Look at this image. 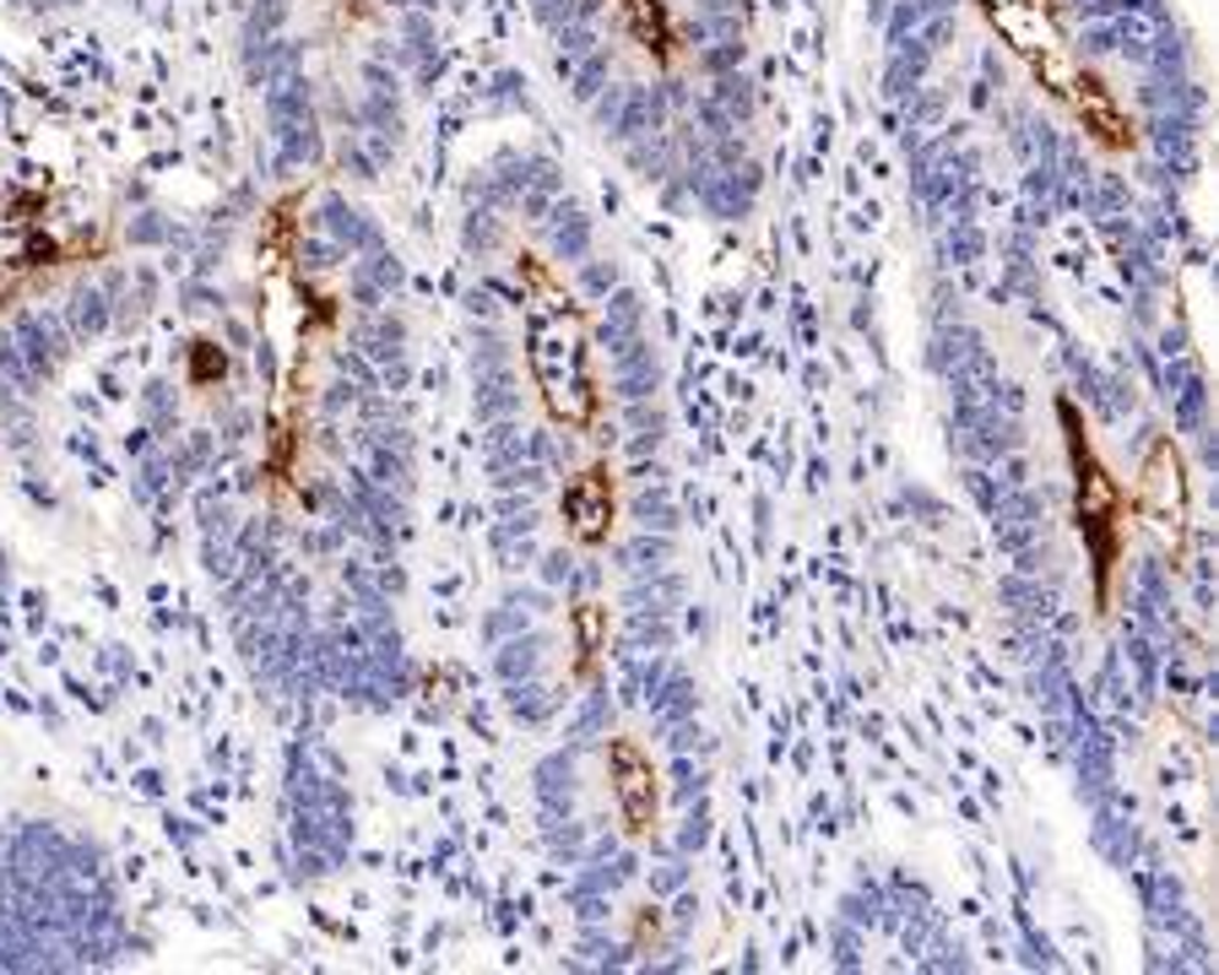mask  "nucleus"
<instances>
[{"instance_id":"nucleus-1","label":"nucleus","mask_w":1219,"mask_h":975,"mask_svg":"<svg viewBox=\"0 0 1219 975\" xmlns=\"http://www.w3.org/2000/svg\"><path fill=\"white\" fill-rule=\"evenodd\" d=\"M521 304H526V369L531 385L548 407L553 423L564 429H597L602 418V390L591 369V331L580 304L537 267L531 256L521 261Z\"/></svg>"},{"instance_id":"nucleus-2","label":"nucleus","mask_w":1219,"mask_h":975,"mask_svg":"<svg viewBox=\"0 0 1219 975\" xmlns=\"http://www.w3.org/2000/svg\"><path fill=\"white\" fill-rule=\"evenodd\" d=\"M1057 418L1068 429L1073 515H1079V536H1084V553H1090V569H1095V602L1106 608L1111 602V575H1117V558H1122V536H1128V494L1106 472V461L1095 455L1090 429H1084V418H1079V407L1068 396L1057 401Z\"/></svg>"},{"instance_id":"nucleus-3","label":"nucleus","mask_w":1219,"mask_h":975,"mask_svg":"<svg viewBox=\"0 0 1219 975\" xmlns=\"http://www.w3.org/2000/svg\"><path fill=\"white\" fill-rule=\"evenodd\" d=\"M1132 504H1138V521H1149L1154 536L1182 553L1187 547V521H1193V488H1187V461L1176 440H1160L1143 450V466H1138V483H1132Z\"/></svg>"},{"instance_id":"nucleus-4","label":"nucleus","mask_w":1219,"mask_h":975,"mask_svg":"<svg viewBox=\"0 0 1219 975\" xmlns=\"http://www.w3.org/2000/svg\"><path fill=\"white\" fill-rule=\"evenodd\" d=\"M608 781L612 797H618V813H623V829L651 835L656 813H662V792H656V764L634 737H612L608 742Z\"/></svg>"},{"instance_id":"nucleus-5","label":"nucleus","mask_w":1219,"mask_h":975,"mask_svg":"<svg viewBox=\"0 0 1219 975\" xmlns=\"http://www.w3.org/2000/svg\"><path fill=\"white\" fill-rule=\"evenodd\" d=\"M558 510H564V526H569V536H575V542H586V547L608 542L612 515H618L612 472H608V466H586L580 477H569V488H564Z\"/></svg>"},{"instance_id":"nucleus-6","label":"nucleus","mask_w":1219,"mask_h":975,"mask_svg":"<svg viewBox=\"0 0 1219 975\" xmlns=\"http://www.w3.org/2000/svg\"><path fill=\"white\" fill-rule=\"evenodd\" d=\"M1073 103H1079V114H1084V125H1095V136L1101 141H1111V147H1128V131H1122V114H1117V103L1101 92L1095 77H1079L1073 82Z\"/></svg>"},{"instance_id":"nucleus-7","label":"nucleus","mask_w":1219,"mask_h":975,"mask_svg":"<svg viewBox=\"0 0 1219 975\" xmlns=\"http://www.w3.org/2000/svg\"><path fill=\"white\" fill-rule=\"evenodd\" d=\"M575 634H580V667H591L597 645H602V613L597 608H580L575 613Z\"/></svg>"}]
</instances>
